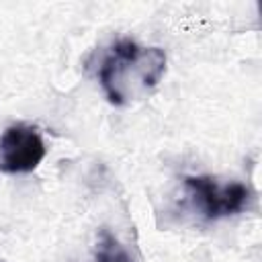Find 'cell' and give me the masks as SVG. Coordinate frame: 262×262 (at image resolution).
<instances>
[{"label":"cell","mask_w":262,"mask_h":262,"mask_svg":"<svg viewBox=\"0 0 262 262\" xmlns=\"http://www.w3.org/2000/svg\"><path fill=\"white\" fill-rule=\"evenodd\" d=\"M184 186L199 209V215L207 221H217L242 213L252 192L242 182H219L213 176H186Z\"/></svg>","instance_id":"cell-2"},{"label":"cell","mask_w":262,"mask_h":262,"mask_svg":"<svg viewBox=\"0 0 262 262\" xmlns=\"http://www.w3.org/2000/svg\"><path fill=\"white\" fill-rule=\"evenodd\" d=\"M96 262H131V256L113 233L102 229L96 246Z\"/></svg>","instance_id":"cell-4"},{"label":"cell","mask_w":262,"mask_h":262,"mask_svg":"<svg viewBox=\"0 0 262 262\" xmlns=\"http://www.w3.org/2000/svg\"><path fill=\"white\" fill-rule=\"evenodd\" d=\"M47 147L37 127L14 123L0 135V172L29 174L45 158Z\"/></svg>","instance_id":"cell-3"},{"label":"cell","mask_w":262,"mask_h":262,"mask_svg":"<svg viewBox=\"0 0 262 262\" xmlns=\"http://www.w3.org/2000/svg\"><path fill=\"white\" fill-rule=\"evenodd\" d=\"M166 72L162 47H143L131 39L117 41L102 59L98 80L115 106H125L147 96Z\"/></svg>","instance_id":"cell-1"}]
</instances>
